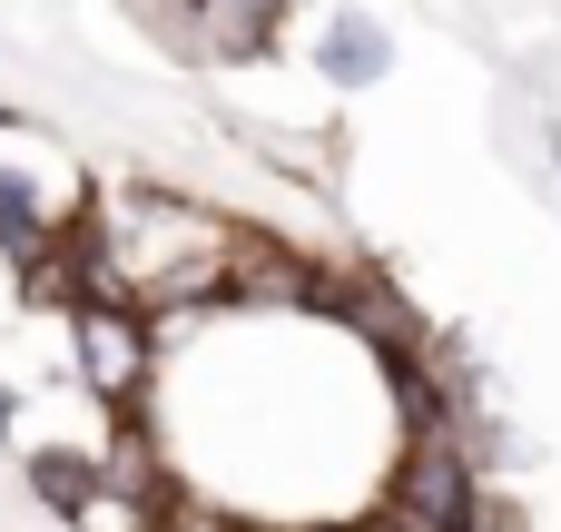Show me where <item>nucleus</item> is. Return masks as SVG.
Masks as SVG:
<instances>
[{
	"instance_id": "3",
	"label": "nucleus",
	"mask_w": 561,
	"mask_h": 532,
	"mask_svg": "<svg viewBox=\"0 0 561 532\" xmlns=\"http://www.w3.org/2000/svg\"><path fill=\"white\" fill-rule=\"evenodd\" d=\"M365 532H434V523H414V513H394V503H385V513H375Z\"/></svg>"
},
{
	"instance_id": "2",
	"label": "nucleus",
	"mask_w": 561,
	"mask_h": 532,
	"mask_svg": "<svg viewBox=\"0 0 561 532\" xmlns=\"http://www.w3.org/2000/svg\"><path fill=\"white\" fill-rule=\"evenodd\" d=\"M325 69H335V79H375V69H385V39H375L365 20H335V39H325Z\"/></svg>"
},
{
	"instance_id": "1",
	"label": "nucleus",
	"mask_w": 561,
	"mask_h": 532,
	"mask_svg": "<svg viewBox=\"0 0 561 532\" xmlns=\"http://www.w3.org/2000/svg\"><path fill=\"white\" fill-rule=\"evenodd\" d=\"M69 346H79V385L118 415V405L148 385V346H158V326H148L138 306H118V296H79V306H69Z\"/></svg>"
}]
</instances>
